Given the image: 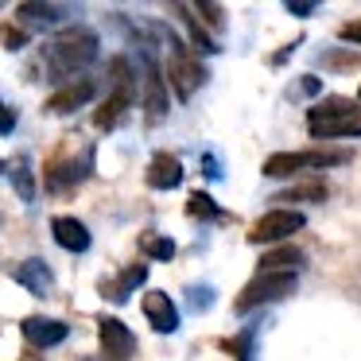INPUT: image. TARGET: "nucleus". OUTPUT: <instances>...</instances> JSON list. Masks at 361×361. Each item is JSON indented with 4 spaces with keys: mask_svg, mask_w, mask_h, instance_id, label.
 Segmentation results:
<instances>
[{
    "mask_svg": "<svg viewBox=\"0 0 361 361\" xmlns=\"http://www.w3.org/2000/svg\"><path fill=\"white\" fill-rule=\"evenodd\" d=\"M307 133L311 140H342V136H361V105L350 97H322L307 109Z\"/></svg>",
    "mask_w": 361,
    "mask_h": 361,
    "instance_id": "1",
    "label": "nucleus"
},
{
    "mask_svg": "<svg viewBox=\"0 0 361 361\" xmlns=\"http://www.w3.org/2000/svg\"><path fill=\"white\" fill-rule=\"evenodd\" d=\"M97 59V32L94 27H66L47 43V66L55 74H74Z\"/></svg>",
    "mask_w": 361,
    "mask_h": 361,
    "instance_id": "2",
    "label": "nucleus"
},
{
    "mask_svg": "<svg viewBox=\"0 0 361 361\" xmlns=\"http://www.w3.org/2000/svg\"><path fill=\"white\" fill-rule=\"evenodd\" d=\"M295 280H299V272H257L241 291H237L233 311H237V314H245V311H252V307H260V303H276V299H288L291 291H295Z\"/></svg>",
    "mask_w": 361,
    "mask_h": 361,
    "instance_id": "3",
    "label": "nucleus"
},
{
    "mask_svg": "<svg viewBox=\"0 0 361 361\" xmlns=\"http://www.w3.org/2000/svg\"><path fill=\"white\" fill-rule=\"evenodd\" d=\"M350 152H322V148H311V152H276V156L264 159L260 171L268 179H288V175H299L303 167H334V164H345Z\"/></svg>",
    "mask_w": 361,
    "mask_h": 361,
    "instance_id": "4",
    "label": "nucleus"
},
{
    "mask_svg": "<svg viewBox=\"0 0 361 361\" xmlns=\"http://www.w3.org/2000/svg\"><path fill=\"white\" fill-rule=\"evenodd\" d=\"M206 82V71L202 63L195 59V51L187 47V43L171 39V59H167V86L175 90V97L179 102H187L190 94H195L198 86Z\"/></svg>",
    "mask_w": 361,
    "mask_h": 361,
    "instance_id": "5",
    "label": "nucleus"
},
{
    "mask_svg": "<svg viewBox=\"0 0 361 361\" xmlns=\"http://www.w3.org/2000/svg\"><path fill=\"white\" fill-rule=\"evenodd\" d=\"M303 214L299 210H268L264 218H257L252 221V229H249V241L252 245H280L283 237H291V233H299L303 229Z\"/></svg>",
    "mask_w": 361,
    "mask_h": 361,
    "instance_id": "6",
    "label": "nucleus"
},
{
    "mask_svg": "<svg viewBox=\"0 0 361 361\" xmlns=\"http://www.w3.org/2000/svg\"><path fill=\"white\" fill-rule=\"evenodd\" d=\"M97 334H102V357L105 361H133L136 338H133V330H128L121 319H113V314L97 319Z\"/></svg>",
    "mask_w": 361,
    "mask_h": 361,
    "instance_id": "7",
    "label": "nucleus"
},
{
    "mask_svg": "<svg viewBox=\"0 0 361 361\" xmlns=\"http://www.w3.org/2000/svg\"><path fill=\"white\" fill-rule=\"evenodd\" d=\"M20 334H24V342H27V345H35V350H51V345L66 342L71 326H66L63 319H47V314H27V319H20Z\"/></svg>",
    "mask_w": 361,
    "mask_h": 361,
    "instance_id": "8",
    "label": "nucleus"
},
{
    "mask_svg": "<svg viewBox=\"0 0 361 361\" xmlns=\"http://www.w3.org/2000/svg\"><path fill=\"white\" fill-rule=\"evenodd\" d=\"M140 307H144V319H148V326L156 334H175L179 330V307H175V299L167 291H144Z\"/></svg>",
    "mask_w": 361,
    "mask_h": 361,
    "instance_id": "9",
    "label": "nucleus"
},
{
    "mask_svg": "<svg viewBox=\"0 0 361 361\" xmlns=\"http://www.w3.org/2000/svg\"><path fill=\"white\" fill-rule=\"evenodd\" d=\"M94 97V82L90 78H78V82H66L63 90H55V94L47 97V105H43V113H55V117H66V113L82 109V105Z\"/></svg>",
    "mask_w": 361,
    "mask_h": 361,
    "instance_id": "10",
    "label": "nucleus"
},
{
    "mask_svg": "<svg viewBox=\"0 0 361 361\" xmlns=\"http://www.w3.org/2000/svg\"><path fill=\"white\" fill-rule=\"evenodd\" d=\"M78 179H86L82 175V164L71 156V152H55V156L47 159V171H43V183H47V190H66V187H74Z\"/></svg>",
    "mask_w": 361,
    "mask_h": 361,
    "instance_id": "11",
    "label": "nucleus"
},
{
    "mask_svg": "<svg viewBox=\"0 0 361 361\" xmlns=\"http://www.w3.org/2000/svg\"><path fill=\"white\" fill-rule=\"evenodd\" d=\"M183 183V164L171 152H156L148 164V187L152 190H175Z\"/></svg>",
    "mask_w": 361,
    "mask_h": 361,
    "instance_id": "12",
    "label": "nucleus"
},
{
    "mask_svg": "<svg viewBox=\"0 0 361 361\" xmlns=\"http://www.w3.org/2000/svg\"><path fill=\"white\" fill-rule=\"evenodd\" d=\"M167 82L164 74H159V66L152 63V59H144V109L152 113V117H164L167 113Z\"/></svg>",
    "mask_w": 361,
    "mask_h": 361,
    "instance_id": "13",
    "label": "nucleus"
},
{
    "mask_svg": "<svg viewBox=\"0 0 361 361\" xmlns=\"http://www.w3.org/2000/svg\"><path fill=\"white\" fill-rule=\"evenodd\" d=\"M51 233H55V241L63 245L66 252H86L90 249V229L82 226L78 218H71V214H59V218L51 221Z\"/></svg>",
    "mask_w": 361,
    "mask_h": 361,
    "instance_id": "14",
    "label": "nucleus"
},
{
    "mask_svg": "<svg viewBox=\"0 0 361 361\" xmlns=\"http://www.w3.org/2000/svg\"><path fill=\"white\" fill-rule=\"evenodd\" d=\"M12 280H16L20 288H27L32 295H47V291H51V268L43 264L39 257L20 260V264L12 268Z\"/></svg>",
    "mask_w": 361,
    "mask_h": 361,
    "instance_id": "15",
    "label": "nucleus"
},
{
    "mask_svg": "<svg viewBox=\"0 0 361 361\" xmlns=\"http://www.w3.org/2000/svg\"><path fill=\"white\" fill-rule=\"evenodd\" d=\"M260 272H299L303 268V252L295 249V245H276V249H268L264 257L257 260Z\"/></svg>",
    "mask_w": 361,
    "mask_h": 361,
    "instance_id": "16",
    "label": "nucleus"
},
{
    "mask_svg": "<svg viewBox=\"0 0 361 361\" xmlns=\"http://www.w3.org/2000/svg\"><path fill=\"white\" fill-rule=\"evenodd\" d=\"M144 280H148V268H144V264H133L128 272H121L117 283H113V280H102V283H97V291H102L105 299H113V303H125V295H128L133 288H140Z\"/></svg>",
    "mask_w": 361,
    "mask_h": 361,
    "instance_id": "17",
    "label": "nucleus"
},
{
    "mask_svg": "<svg viewBox=\"0 0 361 361\" xmlns=\"http://www.w3.org/2000/svg\"><path fill=\"white\" fill-rule=\"evenodd\" d=\"M128 105H133V94H117V90H113V97H105V102L97 105V113H94V125L102 128V133H105V128H113V125L121 121V113L128 109Z\"/></svg>",
    "mask_w": 361,
    "mask_h": 361,
    "instance_id": "18",
    "label": "nucleus"
},
{
    "mask_svg": "<svg viewBox=\"0 0 361 361\" xmlns=\"http://www.w3.org/2000/svg\"><path fill=\"white\" fill-rule=\"evenodd\" d=\"M175 12L187 20V32H190V39H195V51H198V55H218V43L206 35V27L198 24V20H190V16H195V8H190V4H175Z\"/></svg>",
    "mask_w": 361,
    "mask_h": 361,
    "instance_id": "19",
    "label": "nucleus"
},
{
    "mask_svg": "<svg viewBox=\"0 0 361 361\" xmlns=\"http://www.w3.org/2000/svg\"><path fill=\"white\" fill-rule=\"evenodd\" d=\"M326 198V183H299V187H291V190H280L276 195V202H322Z\"/></svg>",
    "mask_w": 361,
    "mask_h": 361,
    "instance_id": "20",
    "label": "nucleus"
},
{
    "mask_svg": "<svg viewBox=\"0 0 361 361\" xmlns=\"http://www.w3.org/2000/svg\"><path fill=\"white\" fill-rule=\"evenodd\" d=\"M8 179H12V187H16V195L24 198V202H32V198H35V183H32V167H27L24 156H20V164H8Z\"/></svg>",
    "mask_w": 361,
    "mask_h": 361,
    "instance_id": "21",
    "label": "nucleus"
},
{
    "mask_svg": "<svg viewBox=\"0 0 361 361\" xmlns=\"http://www.w3.org/2000/svg\"><path fill=\"white\" fill-rule=\"evenodd\" d=\"M140 249H144V257H152V260H171L175 257V241L164 233H140Z\"/></svg>",
    "mask_w": 361,
    "mask_h": 361,
    "instance_id": "22",
    "label": "nucleus"
},
{
    "mask_svg": "<svg viewBox=\"0 0 361 361\" xmlns=\"http://www.w3.org/2000/svg\"><path fill=\"white\" fill-rule=\"evenodd\" d=\"M187 214H190V218H214V221L226 218V214L218 210V202H214V198L206 195V190H195V195L187 198Z\"/></svg>",
    "mask_w": 361,
    "mask_h": 361,
    "instance_id": "23",
    "label": "nucleus"
},
{
    "mask_svg": "<svg viewBox=\"0 0 361 361\" xmlns=\"http://www.w3.org/2000/svg\"><path fill=\"white\" fill-rule=\"evenodd\" d=\"M109 78L117 82V94H133V71H128V59L125 55H113Z\"/></svg>",
    "mask_w": 361,
    "mask_h": 361,
    "instance_id": "24",
    "label": "nucleus"
},
{
    "mask_svg": "<svg viewBox=\"0 0 361 361\" xmlns=\"http://www.w3.org/2000/svg\"><path fill=\"white\" fill-rule=\"evenodd\" d=\"M20 16L27 20H43V24H55L63 12L55 8V4H39V0H27V4H20Z\"/></svg>",
    "mask_w": 361,
    "mask_h": 361,
    "instance_id": "25",
    "label": "nucleus"
},
{
    "mask_svg": "<svg viewBox=\"0 0 361 361\" xmlns=\"http://www.w3.org/2000/svg\"><path fill=\"white\" fill-rule=\"evenodd\" d=\"M190 8H195L210 27H221V24H226V12H221V4H214V0H198V4H190Z\"/></svg>",
    "mask_w": 361,
    "mask_h": 361,
    "instance_id": "26",
    "label": "nucleus"
},
{
    "mask_svg": "<svg viewBox=\"0 0 361 361\" xmlns=\"http://www.w3.org/2000/svg\"><path fill=\"white\" fill-rule=\"evenodd\" d=\"M20 47H27V32L16 24H4V51H20Z\"/></svg>",
    "mask_w": 361,
    "mask_h": 361,
    "instance_id": "27",
    "label": "nucleus"
},
{
    "mask_svg": "<svg viewBox=\"0 0 361 361\" xmlns=\"http://www.w3.org/2000/svg\"><path fill=\"white\" fill-rule=\"evenodd\" d=\"M221 350L233 353L237 361H249V334H241V338H226V342H221Z\"/></svg>",
    "mask_w": 361,
    "mask_h": 361,
    "instance_id": "28",
    "label": "nucleus"
},
{
    "mask_svg": "<svg viewBox=\"0 0 361 361\" xmlns=\"http://www.w3.org/2000/svg\"><path fill=\"white\" fill-rule=\"evenodd\" d=\"M338 35H342L345 43H361V20H350V24H342V32H338Z\"/></svg>",
    "mask_w": 361,
    "mask_h": 361,
    "instance_id": "29",
    "label": "nucleus"
},
{
    "mask_svg": "<svg viewBox=\"0 0 361 361\" xmlns=\"http://www.w3.org/2000/svg\"><path fill=\"white\" fill-rule=\"evenodd\" d=\"M190 295H195V307H198V311H206V307L214 303V291H210V288H190Z\"/></svg>",
    "mask_w": 361,
    "mask_h": 361,
    "instance_id": "30",
    "label": "nucleus"
},
{
    "mask_svg": "<svg viewBox=\"0 0 361 361\" xmlns=\"http://www.w3.org/2000/svg\"><path fill=\"white\" fill-rule=\"evenodd\" d=\"M202 171H206V179H221V164H218V156H202Z\"/></svg>",
    "mask_w": 361,
    "mask_h": 361,
    "instance_id": "31",
    "label": "nucleus"
},
{
    "mask_svg": "<svg viewBox=\"0 0 361 361\" xmlns=\"http://www.w3.org/2000/svg\"><path fill=\"white\" fill-rule=\"evenodd\" d=\"M357 63V55H326L322 59V66H353Z\"/></svg>",
    "mask_w": 361,
    "mask_h": 361,
    "instance_id": "32",
    "label": "nucleus"
},
{
    "mask_svg": "<svg viewBox=\"0 0 361 361\" xmlns=\"http://www.w3.org/2000/svg\"><path fill=\"white\" fill-rule=\"evenodd\" d=\"M299 86H303V94H319V90H322V82L314 78V74H303V78H299Z\"/></svg>",
    "mask_w": 361,
    "mask_h": 361,
    "instance_id": "33",
    "label": "nucleus"
},
{
    "mask_svg": "<svg viewBox=\"0 0 361 361\" xmlns=\"http://www.w3.org/2000/svg\"><path fill=\"white\" fill-rule=\"evenodd\" d=\"M12 125H16V113H12V105H4V117H0V133L8 136Z\"/></svg>",
    "mask_w": 361,
    "mask_h": 361,
    "instance_id": "34",
    "label": "nucleus"
},
{
    "mask_svg": "<svg viewBox=\"0 0 361 361\" xmlns=\"http://www.w3.org/2000/svg\"><path fill=\"white\" fill-rule=\"evenodd\" d=\"M288 12H291V16H311V12H314V4H299V0H291V4H288Z\"/></svg>",
    "mask_w": 361,
    "mask_h": 361,
    "instance_id": "35",
    "label": "nucleus"
},
{
    "mask_svg": "<svg viewBox=\"0 0 361 361\" xmlns=\"http://www.w3.org/2000/svg\"><path fill=\"white\" fill-rule=\"evenodd\" d=\"M74 361H97V357H74Z\"/></svg>",
    "mask_w": 361,
    "mask_h": 361,
    "instance_id": "36",
    "label": "nucleus"
},
{
    "mask_svg": "<svg viewBox=\"0 0 361 361\" xmlns=\"http://www.w3.org/2000/svg\"><path fill=\"white\" fill-rule=\"evenodd\" d=\"M357 94H361V90H357Z\"/></svg>",
    "mask_w": 361,
    "mask_h": 361,
    "instance_id": "37",
    "label": "nucleus"
}]
</instances>
